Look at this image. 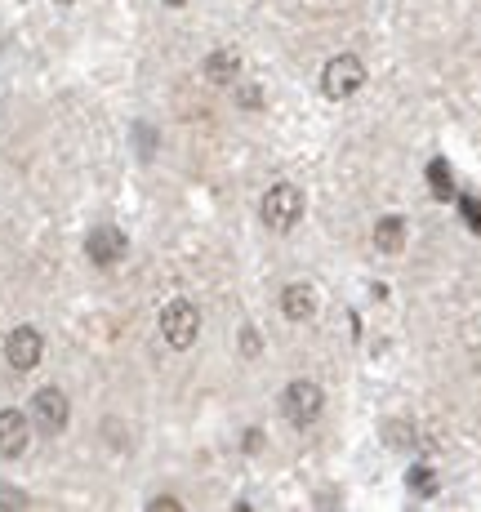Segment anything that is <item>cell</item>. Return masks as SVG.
Here are the masks:
<instances>
[{
	"label": "cell",
	"mask_w": 481,
	"mask_h": 512,
	"mask_svg": "<svg viewBox=\"0 0 481 512\" xmlns=\"http://www.w3.org/2000/svg\"><path fill=\"white\" fill-rule=\"evenodd\" d=\"M375 245L384 254H397L401 245H406V219H397V214H384V219L375 223Z\"/></svg>",
	"instance_id": "obj_11"
},
{
	"label": "cell",
	"mask_w": 481,
	"mask_h": 512,
	"mask_svg": "<svg viewBox=\"0 0 481 512\" xmlns=\"http://www.w3.org/2000/svg\"><path fill=\"white\" fill-rule=\"evenodd\" d=\"M161 334L174 352H188L196 343V334H201V312H196L188 299H170L161 308Z\"/></svg>",
	"instance_id": "obj_2"
},
{
	"label": "cell",
	"mask_w": 481,
	"mask_h": 512,
	"mask_svg": "<svg viewBox=\"0 0 481 512\" xmlns=\"http://www.w3.org/2000/svg\"><path fill=\"white\" fill-rule=\"evenodd\" d=\"M63 5H67V0H63Z\"/></svg>",
	"instance_id": "obj_19"
},
{
	"label": "cell",
	"mask_w": 481,
	"mask_h": 512,
	"mask_svg": "<svg viewBox=\"0 0 481 512\" xmlns=\"http://www.w3.org/2000/svg\"><path fill=\"white\" fill-rule=\"evenodd\" d=\"M459 210H464L468 228L481 232V201H477V196H459Z\"/></svg>",
	"instance_id": "obj_14"
},
{
	"label": "cell",
	"mask_w": 481,
	"mask_h": 512,
	"mask_svg": "<svg viewBox=\"0 0 481 512\" xmlns=\"http://www.w3.org/2000/svg\"><path fill=\"white\" fill-rule=\"evenodd\" d=\"M321 406H326V392L312 379H294L290 388L281 392V415H286L294 428H308V423L321 415Z\"/></svg>",
	"instance_id": "obj_4"
},
{
	"label": "cell",
	"mask_w": 481,
	"mask_h": 512,
	"mask_svg": "<svg viewBox=\"0 0 481 512\" xmlns=\"http://www.w3.org/2000/svg\"><path fill=\"white\" fill-rule=\"evenodd\" d=\"M361 85H366V63L357 54H335L326 63V72H321V94L335 98V103L339 98H352Z\"/></svg>",
	"instance_id": "obj_3"
},
{
	"label": "cell",
	"mask_w": 481,
	"mask_h": 512,
	"mask_svg": "<svg viewBox=\"0 0 481 512\" xmlns=\"http://www.w3.org/2000/svg\"><path fill=\"white\" fill-rule=\"evenodd\" d=\"M32 423L45 432V437H58V432L67 428V415H72V401H67V392H58V388H41L32 397Z\"/></svg>",
	"instance_id": "obj_6"
},
{
	"label": "cell",
	"mask_w": 481,
	"mask_h": 512,
	"mask_svg": "<svg viewBox=\"0 0 481 512\" xmlns=\"http://www.w3.org/2000/svg\"><path fill=\"white\" fill-rule=\"evenodd\" d=\"M165 5H188V0H165Z\"/></svg>",
	"instance_id": "obj_18"
},
{
	"label": "cell",
	"mask_w": 481,
	"mask_h": 512,
	"mask_svg": "<svg viewBox=\"0 0 481 512\" xmlns=\"http://www.w3.org/2000/svg\"><path fill=\"white\" fill-rule=\"evenodd\" d=\"M32 441V419L23 410H0V455L5 459H18Z\"/></svg>",
	"instance_id": "obj_8"
},
{
	"label": "cell",
	"mask_w": 481,
	"mask_h": 512,
	"mask_svg": "<svg viewBox=\"0 0 481 512\" xmlns=\"http://www.w3.org/2000/svg\"><path fill=\"white\" fill-rule=\"evenodd\" d=\"M406 486H410V495H419V499H433L437 495V472L433 468H410L406 472Z\"/></svg>",
	"instance_id": "obj_13"
},
{
	"label": "cell",
	"mask_w": 481,
	"mask_h": 512,
	"mask_svg": "<svg viewBox=\"0 0 481 512\" xmlns=\"http://www.w3.org/2000/svg\"><path fill=\"white\" fill-rule=\"evenodd\" d=\"M259 214H263V228L286 236V232L299 228V219H303V192L294 183H272L268 192H263Z\"/></svg>",
	"instance_id": "obj_1"
},
{
	"label": "cell",
	"mask_w": 481,
	"mask_h": 512,
	"mask_svg": "<svg viewBox=\"0 0 481 512\" xmlns=\"http://www.w3.org/2000/svg\"><path fill=\"white\" fill-rule=\"evenodd\" d=\"M41 357H45V339H41V330H32V326L9 330V339H5V361H9V366H14L18 374L36 370V366H41Z\"/></svg>",
	"instance_id": "obj_7"
},
{
	"label": "cell",
	"mask_w": 481,
	"mask_h": 512,
	"mask_svg": "<svg viewBox=\"0 0 481 512\" xmlns=\"http://www.w3.org/2000/svg\"><path fill=\"white\" fill-rule=\"evenodd\" d=\"M237 72H241V54H237V49H214V54L205 58V81H214V85L237 81Z\"/></svg>",
	"instance_id": "obj_10"
},
{
	"label": "cell",
	"mask_w": 481,
	"mask_h": 512,
	"mask_svg": "<svg viewBox=\"0 0 481 512\" xmlns=\"http://www.w3.org/2000/svg\"><path fill=\"white\" fill-rule=\"evenodd\" d=\"M152 512H183V504L179 499H170V495H161V499H152V504H147Z\"/></svg>",
	"instance_id": "obj_16"
},
{
	"label": "cell",
	"mask_w": 481,
	"mask_h": 512,
	"mask_svg": "<svg viewBox=\"0 0 481 512\" xmlns=\"http://www.w3.org/2000/svg\"><path fill=\"white\" fill-rule=\"evenodd\" d=\"M241 339H245V352H250V357H254V352H259V334H254V330H245Z\"/></svg>",
	"instance_id": "obj_17"
},
{
	"label": "cell",
	"mask_w": 481,
	"mask_h": 512,
	"mask_svg": "<svg viewBox=\"0 0 481 512\" xmlns=\"http://www.w3.org/2000/svg\"><path fill=\"white\" fill-rule=\"evenodd\" d=\"M281 312H286L290 321H312V312H317V290H312L308 281H294L281 290Z\"/></svg>",
	"instance_id": "obj_9"
},
{
	"label": "cell",
	"mask_w": 481,
	"mask_h": 512,
	"mask_svg": "<svg viewBox=\"0 0 481 512\" xmlns=\"http://www.w3.org/2000/svg\"><path fill=\"white\" fill-rule=\"evenodd\" d=\"M125 254H130V236L121 228H112V223H103V228H94L85 236V259H90L94 268H116Z\"/></svg>",
	"instance_id": "obj_5"
},
{
	"label": "cell",
	"mask_w": 481,
	"mask_h": 512,
	"mask_svg": "<svg viewBox=\"0 0 481 512\" xmlns=\"http://www.w3.org/2000/svg\"><path fill=\"white\" fill-rule=\"evenodd\" d=\"M428 187H433L437 201H455V179H450V165L441 161H428Z\"/></svg>",
	"instance_id": "obj_12"
},
{
	"label": "cell",
	"mask_w": 481,
	"mask_h": 512,
	"mask_svg": "<svg viewBox=\"0 0 481 512\" xmlns=\"http://www.w3.org/2000/svg\"><path fill=\"white\" fill-rule=\"evenodd\" d=\"M0 508H27V495H18V490H0Z\"/></svg>",
	"instance_id": "obj_15"
}]
</instances>
